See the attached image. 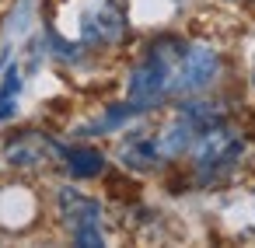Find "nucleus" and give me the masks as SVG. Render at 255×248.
<instances>
[{"instance_id":"1","label":"nucleus","mask_w":255,"mask_h":248,"mask_svg":"<svg viewBox=\"0 0 255 248\" xmlns=\"http://www.w3.org/2000/svg\"><path fill=\"white\" fill-rule=\"evenodd\" d=\"M178 53H182L178 42L161 39V42L150 46V53L143 56V63L133 70V77H129V105L136 112L154 109L168 95V84H171V70H175Z\"/></svg>"},{"instance_id":"2","label":"nucleus","mask_w":255,"mask_h":248,"mask_svg":"<svg viewBox=\"0 0 255 248\" xmlns=\"http://www.w3.org/2000/svg\"><path fill=\"white\" fill-rule=\"evenodd\" d=\"M241 150H245L241 133L231 129V126H224V123H217V126L203 129V133H196V140H192V161H196V171H199V175H217V171H224L227 164H234V161L241 157Z\"/></svg>"},{"instance_id":"3","label":"nucleus","mask_w":255,"mask_h":248,"mask_svg":"<svg viewBox=\"0 0 255 248\" xmlns=\"http://www.w3.org/2000/svg\"><path fill=\"white\" fill-rule=\"evenodd\" d=\"M217 70H220L217 49H210V46H203V42L185 46V49L178 53V60H175L168 91H175V95H196V91H203V88L217 77Z\"/></svg>"},{"instance_id":"4","label":"nucleus","mask_w":255,"mask_h":248,"mask_svg":"<svg viewBox=\"0 0 255 248\" xmlns=\"http://www.w3.org/2000/svg\"><path fill=\"white\" fill-rule=\"evenodd\" d=\"M60 210H63L77 245H84V248L105 245V238H102V206L95 199H88L74 189H60Z\"/></svg>"},{"instance_id":"5","label":"nucleus","mask_w":255,"mask_h":248,"mask_svg":"<svg viewBox=\"0 0 255 248\" xmlns=\"http://www.w3.org/2000/svg\"><path fill=\"white\" fill-rule=\"evenodd\" d=\"M126 32V18L116 4H102L98 14H91L84 21V39L88 42H116Z\"/></svg>"},{"instance_id":"6","label":"nucleus","mask_w":255,"mask_h":248,"mask_svg":"<svg viewBox=\"0 0 255 248\" xmlns=\"http://www.w3.org/2000/svg\"><path fill=\"white\" fill-rule=\"evenodd\" d=\"M192 140H196V129L178 116L175 123H168L157 136H154V143H157V154L161 157H178L182 150H189L192 147Z\"/></svg>"},{"instance_id":"7","label":"nucleus","mask_w":255,"mask_h":248,"mask_svg":"<svg viewBox=\"0 0 255 248\" xmlns=\"http://www.w3.org/2000/svg\"><path fill=\"white\" fill-rule=\"evenodd\" d=\"M46 150H53V143L49 140H42V136H32V133H25V136H18L14 143H7V161L11 164H18V168H35V164H42L46 161Z\"/></svg>"},{"instance_id":"8","label":"nucleus","mask_w":255,"mask_h":248,"mask_svg":"<svg viewBox=\"0 0 255 248\" xmlns=\"http://www.w3.org/2000/svg\"><path fill=\"white\" fill-rule=\"evenodd\" d=\"M119 161H123L126 168H150V164H157L161 154H157L154 136H143V133L129 136V140L123 143V150H119Z\"/></svg>"},{"instance_id":"9","label":"nucleus","mask_w":255,"mask_h":248,"mask_svg":"<svg viewBox=\"0 0 255 248\" xmlns=\"http://www.w3.org/2000/svg\"><path fill=\"white\" fill-rule=\"evenodd\" d=\"M63 157H67V171L74 178H95L105 171V157L95 147H70V150H63Z\"/></svg>"},{"instance_id":"10","label":"nucleus","mask_w":255,"mask_h":248,"mask_svg":"<svg viewBox=\"0 0 255 248\" xmlns=\"http://www.w3.org/2000/svg\"><path fill=\"white\" fill-rule=\"evenodd\" d=\"M178 116H182L196 133H203V129H210V126H217V123H224V109H220V105H210V102H185V105L178 109Z\"/></svg>"},{"instance_id":"11","label":"nucleus","mask_w":255,"mask_h":248,"mask_svg":"<svg viewBox=\"0 0 255 248\" xmlns=\"http://www.w3.org/2000/svg\"><path fill=\"white\" fill-rule=\"evenodd\" d=\"M18 91H21V77H18V67H7V74H4V84H0V123H4V119H7V116L14 112Z\"/></svg>"}]
</instances>
